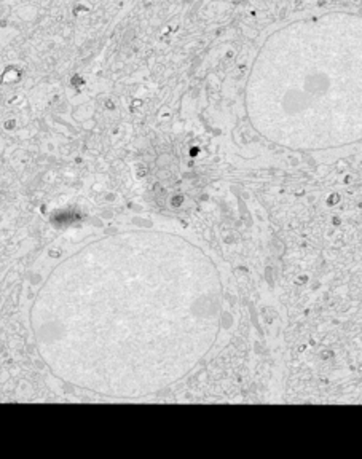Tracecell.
Masks as SVG:
<instances>
[{
  "label": "cell",
  "instance_id": "6da1fadb",
  "mask_svg": "<svg viewBox=\"0 0 362 459\" xmlns=\"http://www.w3.org/2000/svg\"><path fill=\"white\" fill-rule=\"evenodd\" d=\"M224 286L187 238L134 229L85 244L40 287L30 329L53 377L108 399L185 380L218 342Z\"/></svg>",
  "mask_w": 362,
  "mask_h": 459
},
{
  "label": "cell",
  "instance_id": "7a4b0ae2",
  "mask_svg": "<svg viewBox=\"0 0 362 459\" xmlns=\"http://www.w3.org/2000/svg\"><path fill=\"white\" fill-rule=\"evenodd\" d=\"M253 128L296 152L362 141V16L331 13L270 37L246 86Z\"/></svg>",
  "mask_w": 362,
  "mask_h": 459
}]
</instances>
